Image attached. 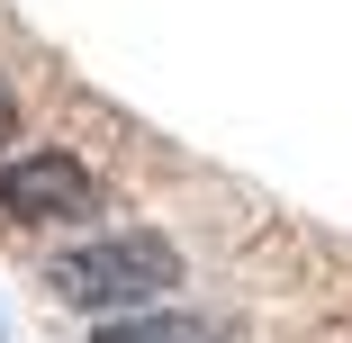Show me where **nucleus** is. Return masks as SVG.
I'll return each mask as SVG.
<instances>
[{
    "label": "nucleus",
    "mask_w": 352,
    "mask_h": 343,
    "mask_svg": "<svg viewBox=\"0 0 352 343\" xmlns=\"http://www.w3.org/2000/svg\"><path fill=\"white\" fill-rule=\"evenodd\" d=\"M45 289L63 307H82V316H135V307H154L163 289H181V244L154 235V226H118V235H91L73 253H54L45 271Z\"/></svg>",
    "instance_id": "f257e3e1"
},
{
    "label": "nucleus",
    "mask_w": 352,
    "mask_h": 343,
    "mask_svg": "<svg viewBox=\"0 0 352 343\" xmlns=\"http://www.w3.org/2000/svg\"><path fill=\"white\" fill-rule=\"evenodd\" d=\"M0 217L10 226H82V217H100V172L63 145H28L0 163Z\"/></svg>",
    "instance_id": "f03ea898"
},
{
    "label": "nucleus",
    "mask_w": 352,
    "mask_h": 343,
    "mask_svg": "<svg viewBox=\"0 0 352 343\" xmlns=\"http://www.w3.org/2000/svg\"><path fill=\"white\" fill-rule=\"evenodd\" d=\"M91 343H235L217 316H181V307H135V316H109Z\"/></svg>",
    "instance_id": "7ed1b4c3"
},
{
    "label": "nucleus",
    "mask_w": 352,
    "mask_h": 343,
    "mask_svg": "<svg viewBox=\"0 0 352 343\" xmlns=\"http://www.w3.org/2000/svg\"><path fill=\"white\" fill-rule=\"evenodd\" d=\"M10 126H19V109H10V91H0V145H10Z\"/></svg>",
    "instance_id": "20e7f679"
}]
</instances>
